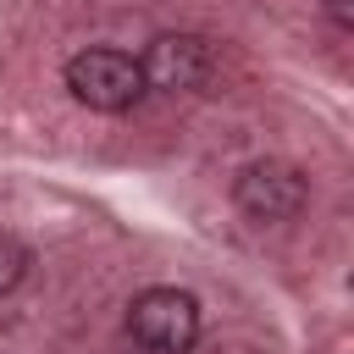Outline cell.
<instances>
[{
	"label": "cell",
	"mask_w": 354,
	"mask_h": 354,
	"mask_svg": "<svg viewBox=\"0 0 354 354\" xmlns=\"http://www.w3.org/2000/svg\"><path fill=\"white\" fill-rule=\"evenodd\" d=\"M61 77H66V94H72L77 105L105 111V116L133 111V105L149 94V88H144V72H138V55H127V50H116V44H88V50H77V55L61 66Z\"/></svg>",
	"instance_id": "6da1fadb"
},
{
	"label": "cell",
	"mask_w": 354,
	"mask_h": 354,
	"mask_svg": "<svg viewBox=\"0 0 354 354\" xmlns=\"http://www.w3.org/2000/svg\"><path fill=\"white\" fill-rule=\"evenodd\" d=\"M127 337L149 354H188L199 343V299L183 288H144L127 304Z\"/></svg>",
	"instance_id": "7a4b0ae2"
},
{
	"label": "cell",
	"mask_w": 354,
	"mask_h": 354,
	"mask_svg": "<svg viewBox=\"0 0 354 354\" xmlns=\"http://www.w3.org/2000/svg\"><path fill=\"white\" fill-rule=\"evenodd\" d=\"M232 205L260 227H282L310 205V183L288 160H249L232 183Z\"/></svg>",
	"instance_id": "3957f363"
},
{
	"label": "cell",
	"mask_w": 354,
	"mask_h": 354,
	"mask_svg": "<svg viewBox=\"0 0 354 354\" xmlns=\"http://www.w3.org/2000/svg\"><path fill=\"white\" fill-rule=\"evenodd\" d=\"M210 44L199 33H155L138 55V72H144V88H160V94H188L210 77Z\"/></svg>",
	"instance_id": "277c9868"
},
{
	"label": "cell",
	"mask_w": 354,
	"mask_h": 354,
	"mask_svg": "<svg viewBox=\"0 0 354 354\" xmlns=\"http://www.w3.org/2000/svg\"><path fill=\"white\" fill-rule=\"evenodd\" d=\"M28 266H33L28 243H22V238H11V232H0V293H11V288L28 277Z\"/></svg>",
	"instance_id": "5b68a950"
},
{
	"label": "cell",
	"mask_w": 354,
	"mask_h": 354,
	"mask_svg": "<svg viewBox=\"0 0 354 354\" xmlns=\"http://www.w3.org/2000/svg\"><path fill=\"white\" fill-rule=\"evenodd\" d=\"M326 11H332V22H337V28H348V22H354V0H326Z\"/></svg>",
	"instance_id": "8992f818"
}]
</instances>
